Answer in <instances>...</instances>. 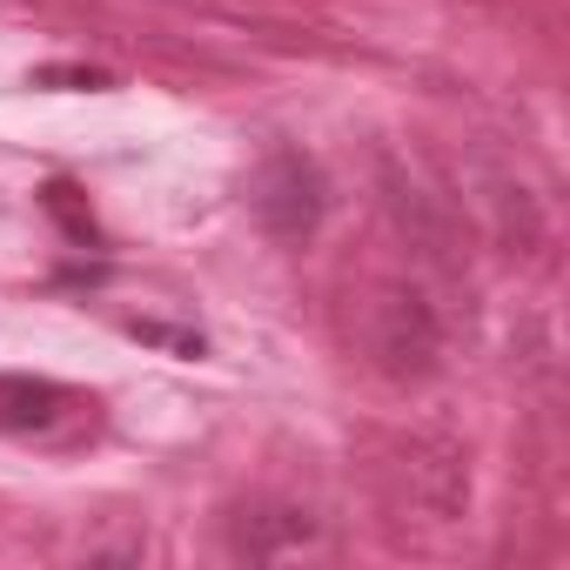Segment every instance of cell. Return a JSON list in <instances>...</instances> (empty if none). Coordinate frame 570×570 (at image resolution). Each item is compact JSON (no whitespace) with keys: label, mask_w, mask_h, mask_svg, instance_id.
<instances>
[{"label":"cell","mask_w":570,"mask_h":570,"mask_svg":"<svg viewBox=\"0 0 570 570\" xmlns=\"http://www.w3.org/2000/svg\"><path fill=\"white\" fill-rule=\"evenodd\" d=\"M248 208L275 242H309L330 215V181L303 148H268L248 181Z\"/></svg>","instance_id":"obj_1"},{"label":"cell","mask_w":570,"mask_h":570,"mask_svg":"<svg viewBox=\"0 0 570 570\" xmlns=\"http://www.w3.org/2000/svg\"><path fill=\"white\" fill-rule=\"evenodd\" d=\"M370 350H376L383 376L416 383V376H430V370H436V356H443V323H436V309H430L416 289H390V296L376 303Z\"/></svg>","instance_id":"obj_2"},{"label":"cell","mask_w":570,"mask_h":570,"mask_svg":"<svg viewBox=\"0 0 570 570\" xmlns=\"http://www.w3.org/2000/svg\"><path fill=\"white\" fill-rule=\"evenodd\" d=\"M61 416V390L35 376H0V430H48Z\"/></svg>","instance_id":"obj_3"},{"label":"cell","mask_w":570,"mask_h":570,"mask_svg":"<svg viewBox=\"0 0 570 570\" xmlns=\"http://www.w3.org/2000/svg\"><path fill=\"white\" fill-rule=\"evenodd\" d=\"M48 208L68 222V235H75V242H95V215H81V208L68 202V181H55V188H48Z\"/></svg>","instance_id":"obj_4"},{"label":"cell","mask_w":570,"mask_h":570,"mask_svg":"<svg viewBox=\"0 0 570 570\" xmlns=\"http://www.w3.org/2000/svg\"><path fill=\"white\" fill-rule=\"evenodd\" d=\"M35 81H41V88H108L101 68H41Z\"/></svg>","instance_id":"obj_5"}]
</instances>
